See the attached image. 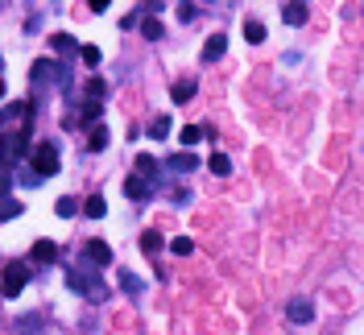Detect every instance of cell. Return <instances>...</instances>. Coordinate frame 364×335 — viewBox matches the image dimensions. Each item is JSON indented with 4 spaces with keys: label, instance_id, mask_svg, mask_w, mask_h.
I'll list each match as a JSON object with an SVG mask.
<instances>
[{
    "label": "cell",
    "instance_id": "9a60e30c",
    "mask_svg": "<svg viewBox=\"0 0 364 335\" xmlns=\"http://www.w3.org/2000/svg\"><path fill=\"white\" fill-rule=\"evenodd\" d=\"M83 216H91V220H104V216H108V203H104V195H91V199L83 203Z\"/></svg>",
    "mask_w": 364,
    "mask_h": 335
},
{
    "label": "cell",
    "instance_id": "3957f363",
    "mask_svg": "<svg viewBox=\"0 0 364 335\" xmlns=\"http://www.w3.org/2000/svg\"><path fill=\"white\" fill-rule=\"evenodd\" d=\"M70 290L87 294L91 303H104V298H108V286H104L99 278H91V274H70Z\"/></svg>",
    "mask_w": 364,
    "mask_h": 335
},
{
    "label": "cell",
    "instance_id": "7a4b0ae2",
    "mask_svg": "<svg viewBox=\"0 0 364 335\" xmlns=\"http://www.w3.org/2000/svg\"><path fill=\"white\" fill-rule=\"evenodd\" d=\"M25 286H29V269H25L21 261H8V265H4V278H0V294H4V298H17Z\"/></svg>",
    "mask_w": 364,
    "mask_h": 335
},
{
    "label": "cell",
    "instance_id": "4316f807",
    "mask_svg": "<svg viewBox=\"0 0 364 335\" xmlns=\"http://www.w3.org/2000/svg\"><path fill=\"white\" fill-rule=\"evenodd\" d=\"M207 166H211V174H228V170H232V162H228L224 153H211V162H207Z\"/></svg>",
    "mask_w": 364,
    "mask_h": 335
},
{
    "label": "cell",
    "instance_id": "603a6c76",
    "mask_svg": "<svg viewBox=\"0 0 364 335\" xmlns=\"http://www.w3.org/2000/svg\"><path fill=\"white\" fill-rule=\"evenodd\" d=\"M21 211H25V207H21L17 199H0V220H17Z\"/></svg>",
    "mask_w": 364,
    "mask_h": 335
},
{
    "label": "cell",
    "instance_id": "2e32d148",
    "mask_svg": "<svg viewBox=\"0 0 364 335\" xmlns=\"http://www.w3.org/2000/svg\"><path fill=\"white\" fill-rule=\"evenodd\" d=\"M87 149H95V153L108 149V128H104V124H95V128L87 133Z\"/></svg>",
    "mask_w": 364,
    "mask_h": 335
},
{
    "label": "cell",
    "instance_id": "5b68a950",
    "mask_svg": "<svg viewBox=\"0 0 364 335\" xmlns=\"http://www.w3.org/2000/svg\"><path fill=\"white\" fill-rule=\"evenodd\" d=\"M83 257H87L91 265H112V249H108L104 240H87V245H83Z\"/></svg>",
    "mask_w": 364,
    "mask_h": 335
},
{
    "label": "cell",
    "instance_id": "8992f818",
    "mask_svg": "<svg viewBox=\"0 0 364 335\" xmlns=\"http://www.w3.org/2000/svg\"><path fill=\"white\" fill-rule=\"evenodd\" d=\"M286 319H290V323H311V319H315V307H311L307 298H290Z\"/></svg>",
    "mask_w": 364,
    "mask_h": 335
},
{
    "label": "cell",
    "instance_id": "d4e9b609",
    "mask_svg": "<svg viewBox=\"0 0 364 335\" xmlns=\"http://www.w3.org/2000/svg\"><path fill=\"white\" fill-rule=\"evenodd\" d=\"M245 37L249 41H265V25L261 21H245Z\"/></svg>",
    "mask_w": 364,
    "mask_h": 335
},
{
    "label": "cell",
    "instance_id": "44dd1931",
    "mask_svg": "<svg viewBox=\"0 0 364 335\" xmlns=\"http://www.w3.org/2000/svg\"><path fill=\"white\" fill-rule=\"evenodd\" d=\"M99 116H104V108H99L95 99H91V104H83V124H91V128H95V124H99Z\"/></svg>",
    "mask_w": 364,
    "mask_h": 335
},
{
    "label": "cell",
    "instance_id": "4fadbf2b",
    "mask_svg": "<svg viewBox=\"0 0 364 335\" xmlns=\"http://www.w3.org/2000/svg\"><path fill=\"white\" fill-rule=\"evenodd\" d=\"M50 46H54V54H75V50H79V41H75L70 33H54Z\"/></svg>",
    "mask_w": 364,
    "mask_h": 335
},
{
    "label": "cell",
    "instance_id": "484cf974",
    "mask_svg": "<svg viewBox=\"0 0 364 335\" xmlns=\"http://www.w3.org/2000/svg\"><path fill=\"white\" fill-rule=\"evenodd\" d=\"M54 87H58V91H66V87H70V66H62V62L54 66Z\"/></svg>",
    "mask_w": 364,
    "mask_h": 335
},
{
    "label": "cell",
    "instance_id": "f1b7e54d",
    "mask_svg": "<svg viewBox=\"0 0 364 335\" xmlns=\"http://www.w3.org/2000/svg\"><path fill=\"white\" fill-rule=\"evenodd\" d=\"M199 137H203V128H195V124H186V128H182V145H195Z\"/></svg>",
    "mask_w": 364,
    "mask_h": 335
},
{
    "label": "cell",
    "instance_id": "83f0119b",
    "mask_svg": "<svg viewBox=\"0 0 364 335\" xmlns=\"http://www.w3.org/2000/svg\"><path fill=\"white\" fill-rule=\"evenodd\" d=\"M79 50H83V62L87 66H99V50L95 46H79Z\"/></svg>",
    "mask_w": 364,
    "mask_h": 335
},
{
    "label": "cell",
    "instance_id": "e0dca14e",
    "mask_svg": "<svg viewBox=\"0 0 364 335\" xmlns=\"http://www.w3.org/2000/svg\"><path fill=\"white\" fill-rule=\"evenodd\" d=\"M170 253H174V257H191V253H195V240H191V236H174V240H170Z\"/></svg>",
    "mask_w": 364,
    "mask_h": 335
},
{
    "label": "cell",
    "instance_id": "4dcf8cb0",
    "mask_svg": "<svg viewBox=\"0 0 364 335\" xmlns=\"http://www.w3.org/2000/svg\"><path fill=\"white\" fill-rule=\"evenodd\" d=\"M195 17H199L195 4H178V21H195Z\"/></svg>",
    "mask_w": 364,
    "mask_h": 335
},
{
    "label": "cell",
    "instance_id": "d6a6232c",
    "mask_svg": "<svg viewBox=\"0 0 364 335\" xmlns=\"http://www.w3.org/2000/svg\"><path fill=\"white\" fill-rule=\"evenodd\" d=\"M0 95H4V83H0Z\"/></svg>",
    "mask_w": 364,
    "mask_h": 335
},
{
    "label": "cell",
    "instance_id": "ac0fdd59",
    "mask_svg": "<svg viewBox=\"0 0 364 335\" xmlns=\"http://www.w3.org/2000/svg\"><path fill=\"white\" fill-rule=\"evenodd\" d=\"M166 133H170V116H153V120H149V137H153V141H162Z\"/></svg>",
    "mask_w": 364,
    "mask_h": 335
},
{
    "label": "cell",
    "instance_id": "277c9868",
    "mask_svg": "<svg viewBox=\"0 0 364 335\" xmlns=\"http://www.w3.org/2000/svg\"><path fill=\"white\" fill-rule=\"evenodd\" d=\"M21 157H25V137H21V133H17V137L4 133V137H0V162L12 166V162H21Z\"/></svg>",
    "mask_w": 364,
    "mask_h": 335
},
{
    "label": "cell",
    "instance_id": "cb8c5ba5",
    "mask_svg": "<svg viewBox=\"0 0 364 335\" xmlns=\"http://www.w3.org/2000/svg\"><path fill=\"white\" fill-rule=\"evenodd\" d=\"M141 33H145L149 41H157V37H162V21H153V17H145V21H141Z\"/></svg>",
    "mask_w": 364,
    "mask_h": 335
},
{
    "label": "cell",
    "instance_id": "8fae6325",
    "mask_svg": "<svg viewBox=\"0 0 364 335\" xmlns=\"http://www.w3.org/2000/svg\"><path fill=\"white\" fill-rule=\"evenodd\" d=\"M166 166H170L174 174H191V170L199 166V157H195V153H170V162H166Z\"/></svg>",
    "mask_w": 364,
    "mask_h": 335
},
{
    "label": "cell",
    "instance_id": "d6986e66",
    "mask_svg": "<svg viewBox=\"0 0 364 335\" xmlns=\"http://www.w3.org/2000/svg\"><path fill=\"white\" fill-rule=\"evenodd\" d=\"M137 174H141V178H153V174H157V162H153L149 153H137Z\"/></svg>",
    "mask_w": 364,
    "mask_h": 335
},
{
    "label": "cell",
    "instance_id": "ba28073f",
    "mask_svg": "<svg viewBox=\"0 0 364 335\" xmlns=\"http://www.w3.org/2000/svg\"><path fill=\"white\" fill-rule=\"evenodd\" d=\"M307 12H311V8H307L303 0H290V4H282V21H286V25H307Z\"/></svg>",
    "mask_w": 364,
    "mask_h": 335
},
{
    "label": "cell",
    "instance_id": "9c48e42d",
    "mask_svg": "<svg viewBox=\"0 0 364 335\" xmlns=\"http://www.w3.org/2000/svg\"><path fill=\"white\" fill-rule=\"evenodd\" d=\"M33 261H37V265H54V261H58V245H54V240H37V245H33Z\"/></svg>",
    "mask_w": 364,
    "mask_h": 335
},
{
    "label": "cell",
    "instance_id": "7c38bea8",
    "mask_svg": "<svg viewBox=\"0 0 364 335\" xmlns=\"http://www.w3.org/2000/svg\"><path fill=\"white\" fill-rule=\"evenodd\" d=\"M149 191H153L149 178H128V182H124V195H128V199H149Z\"/></svg>",
    "mask_w": 364,
    "mask_h": 335
},
{
    "label": "cell",
    "instance_id": "f546056e",
    "mask_svg": "<svg viewBox=\"0 0 364 335\" xmlns=\"http://www.w3.org/2000/svg\"><path fill=\"white\" fill-rule=\"evenodd\" d=\"M120 286H124V290H128V294H141V282H137V278H133V274H120Z\"/></svg>",
    "mask_w": 364,
    "mask_h": 335
},
{
    "label": "cell",
    "instance_id": "1f68e13d",
    "mask_svg": "<svg viewBox=\"0 0 364 335\" xmlns=\"http://www.w3.org/2000/svg\"><path fill=\"white\" fill-rule=\"evenodd\" d=\"M4 191H8V174L0 170V199H4Z\"/></svg>",
    "mask_w": 364,
    "mask_h": 335
},
{
    "label": "cell",
    "instance_id": "7402d4cb",
    "mask_svg": "<svg viewBox=\"0 0 364 335\" xmlns=\"http://www.w3.org/2000/svg\"><path fill=\"white\" fill-rule=\"evenodd\" d=\"M54 211H58V216H62V220H70V216H75V211H79V203H75V199H70V195H62V199H58V203H54Z\"/></svg>",
    "mask_w": 364,
    "mask_h": 335
},
{
    "label": "cell",
    "instance_id": "30bf717a",
    "mask_svg": "<svg viewBox=\"0 0 364 335\" xmlns=\"http://www.w3.org/2000/svg\"><path fill=\"white\" fill-rule=\"evenodd\" d=\"M224 50H228V37H224V33L207 37V46H203V62H215V58H224Z\"/></svg>",
    "mask_w": 364,
    "mask_h": 335
},
{
    "label": "cell",
    "instance_id": "6da1fadb",
    "mask_svg": "<svg viewBox=\"0 0 364 335\" xmlns=\"http://www.w3.org/2000/svg\"><path fill=\"white\" fill-rule=\"evenodd\" d=\"M58 145L54 141H46V145H37L33 149V178L41 182V178H50V174H58Z\"/></svg>",
    "mask_w": 364,
    "mask_h": 335
},
{
    "label": "cell",
    "instance_id": "ffe728a7",
    "mask_svg": "<svg viewBox=\"0 0 364 335\" xmlns=\"http://www.w3.org/2000/svg\"><path fill=\"white\" fill-rule=\"evenodd\" d=\"M157 249H162V236H157V232H153V228H149V232H145V236H141V253H145V257H153V253H157Z\"/></svg>",
    "mask_w": 364,
    "mask_h": 335
},
{
    "label": "cell",
    "instance_id": "52a82bcc",
    "mask_svg": "<svg viewBox=\"0 0 364 335\" xmlns=\"http://www.w3.org/2000/svg\"><path fill=\"white\" fill-rule=\"evenodd\" d=\"M25 112H29V104H25V99H17V104H8V108L0 112V137L8 133V124H12V120L21 124V120H25Z\"/></svg>",
    "mask_w": 364,
    "mask_h": 335
},
{
    "label": "cell",
    "instance_id": "5bb4252c",
    "mask_svg": "<svg viewBox=\"0 0 364 335\" xmlns=\"http://www.w3.org/2000/svg\"><path fill=\"white\" fill-rule=\"evenodd\" d=\"M191 95H195V79H182V83L170 87V99H174V104H186Z\"/></svg>",
    "mask_w": 364,
    "mask_h": 335
}]
</instances>
